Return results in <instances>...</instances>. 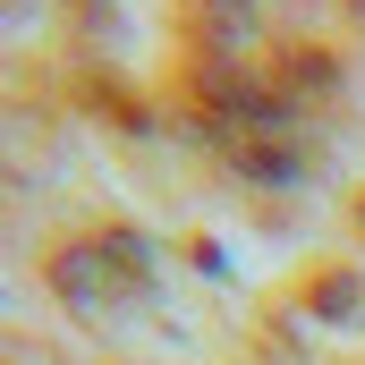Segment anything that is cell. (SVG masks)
<instances>
[{
	"mask_svg": "<svg viewBox=\"0 0 365 365\" xmlns=\"http://www.w3.org/2000/svg\"><path fill=\"white\" fill-rule=\"evenodd\" d=\"M0 170H9V179L51 170V128H43L34 110H0Z\"/></svg>",
	"mask_w": 365,
	"mask_h": 365,
	"instance_id": "7a4b0ae2",
	"label": "cell"
},
{
	"mask_svg": "<svg viewBox=\"0 0 365 365\" xmlns=\"http://www.w3.org/2000/svg\"><path fill=\"white\" fill-rule=\"evenodd\" d=\"M314 306H323V314H349V306H357V280H323Z\"/></svg>",
	"mask_w": 365,
	"mask_h": 365,
	"instance_id": "3957f363",
	"label": "cell"
},
{
	"mask_svg": "<svg viewBox=\"0 0 365 365\" xmlns=\"http://www.w3.org/2000/svg\"><path fill=\"white\" fill-rule=\"evenodd\" d=\"M145 247L128 238V230H102V238H86V247H68L60 264H51V289L68 297V306H119V297H136L145 289Z\"/></svg>",
	"mask_w": 365,
	"mask_h": 365,
	"instance_id": "6da1fadb",
	"label": "cell"
}]
</instances>
